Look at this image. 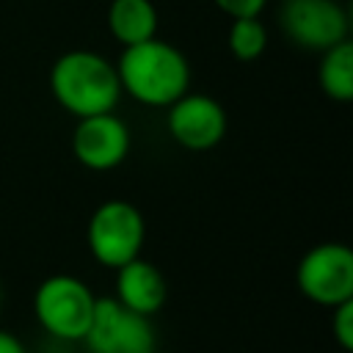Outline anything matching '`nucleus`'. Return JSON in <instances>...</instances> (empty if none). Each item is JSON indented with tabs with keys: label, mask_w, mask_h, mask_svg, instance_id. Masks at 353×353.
<instances>
[{
	"label": "nucleus",
	"mask_w": 353,
	"mask_h": 353,
	"mask_svg": "<svg viewBox=\"0 0 353 353\" xmlns=\"http://www.w3.org/2000/svg\"><path fill=\"white\" fill-rule=\"evenodd\" d=\"M83 342L91 353H154L157 336L146 314L127 309L116 298H97Z\"/></svg>",
	"instance_id": "423d86ee"
},
{
	"label": "nucleus",
	"mask_w": 353,
	"mask_h": 353,
	"mask_svg": "<svg viewBox=\"0 0 353 353\" xmlns=\"http://www.w3.org/2000/svg\"><path fill=\"white\" fill-rule=\"evenodd\" d=\"M116 74L121 94H130L135 102L149 108H168L190 85V66L185 55L157 36L124 47Z\"/></svg>",
	"instance_id": "f257e3e1"
},
{
	"label": "nucleus",
	"mask_w": 353,
	"mask_h": 353,
	"mask_svg": "<svg viewBox=\"0 0 353 353\" xmlns=\"http://www.w3.org/2000/svg\"><path fill=\"white\" fill-rule=\"evenodd\" d=\"M279 22L292 44L314 52L345 41L350 28L347 11L336 0H284Z\"/></svg>",
	"instance_id": "0eeeda50"
},
{
	"label": "nucleus",
	"mask_w": 353,
	"mask_h": 353,
	"mask_svg": "<svg viewBox=\"0 0 353 353\" xmlns=\"http://www.w3.org/2000/svg\"><path fill=\"white\" fill-rule=\"evenodd\" d=\"M334 317H331V331L336 336V342L345 347V350H353V298L334 306L331 309Z\"/></svg>",
	"instance_id": "4468645a"
},
{
	"label": "nucleus",
	"mask_w": 353,
	"mask_h": 353,
	"mask_svg": "<svg viewBox=\"0 0 353 353\" xmlns=\"http://www.w3.org/2000/svg\"><path fill=\"white\" fill-rule=\"evenodd\" d=\"M226 41H229V50L237 61H256L268 47V30L259 22V17L232 19Z\"/></svg>",
	"instance_id": "ddd939ff"
},
{
	"label": "nucleus",
	"mask_w": 353,
	"mask_h": 353,
	"mask_svg": "<svg viewBox=\"0 0 353 353\" xmlns=\"http://www.w3.org/2000/svg\"><path fill=\"white\" fill-rule=\"evenodd\" d=\"M0 301H3V290H0Z\"/></svg>",
	"instance_id": "f3484780"
},
{
	"label": "nucleus",
	"mask_w": 353,
	"mask_h": 353,
	"mask_svg": "<svg viewBox=\"0 0 353 353\" xmlns=\"http://www.w3.org/2000/svg\"><path fill=\"white\" fill-rule=\"evenodd\" d=\"M165 127L179 146L190 152H207L218 146L226 135V110L218 99L207 94L185 91L176 102L168 105Z\"/></svg>",
	"instance_id": "6e6552de"
},
{
	"label": "nucleus",
	"mask_w": 353,
	"mask_h": 353,
	"mask_svg": "<svg viewBox=\"0 0 353 353\" xmlns=\"http://www.w3.org/2000/svg\"><path fill=\"white\" fill-rule=\"evenodd\" d=\"M298 290L317 306H339L353 298V251L345 243L309 248L295 270Z\"/></svg>",
	"instance_id": "39448f33"
},
{
	"label": "nucleus",
	"mask_w": 353,
	"mask_h": 353,
	"mask_svg": "<svg viewBox=\"0 0 353 353\" xmlns=\"http://www.w3.org/2000/svg\"><path fill=\"white\" fill-rule=\"evenodd\" d=\"M55 102L77 119L110 113L121 97L116 63L91 50H69L50 69Z\"/></svg>",
	"instance_id": "f03ea898"
},
{
	"label": "nucleus",
	"mask_w": 353,
	"mask_h": 353,
	"mask_svg": "<svg viewBox=\"0 0 353 353\" xmlns=\"http://www.w3.org/2000/svg\"><path fill=\"white\" fill-rule=\"evenodd\" d=\"M108 30L124 47L152 39L157 33V8H154V3L152 0H110V6H108Z\"/></svg>",
	"instance_id": "9b49d317"
},
{
	"label": "nucleus",
	"mask_w": 353,
	"mask_h": 353,
	"mask_svg": "<svg viewBox=\"0 0 353 353\" xmlns=\"http://www.w3.org/2000/svg\"><path fill=\"white\" fill-rule=\"evenodd\" d=\"M0 353H28V350H25V345L11 331H3L0 328Z\"/></svg>",
	"instance_id": "dca6fc26"
},
{
	"label": "nucleus",
	"mask_w": 353,
	"mask_h": 353,
	"mask_svg": "<svg viewBox=\"0 0 353 353\" xmlns=\"http://www.w3.org/2000/svg\"><path fill=\"white\" fill-rule=\"evenodd\" d=\"M72 152L80 165L91 171H110L130 154V130L113 110L77 119L72 132Z\"/></svg>",
	"instance_id": "1a4fd4ad"
},
{
	"label": "nucleus",
	"mask_w": 353,
	"mask_h": 353,
	"mask_svg": "<svg viewBox=\"0 0 353 353\" xmlns=\"http://www.w3.org/2000/svg\"><path fill=\"white\" fill-rule=\"evenodd\" d=\"M143 237H146L143 215L135 204L124 199L102 201L88 218V229H85L91 256L99 265L113 268V270L141 256Z\"/></svg>",
	"instance_id": "20e7f679"
},
{
	"label": "nucleus",
	"mask_w": 353,
	"mask_h": 353,
	"mask_svg": "<svg viewBox=\"0 0 353 353\" xmlns=\"http://www.w3.org/2000/svg\"><path fill=\"white\" fill-rule=\"evenodd\" d=\"M320 55L323 58L317 69V83L323 94L336 102H350L353 99V41L345 39Z\"/></svg>",
	"instance_id": "f8f14e48"
},
{
	"label": "nucleus",
	"mask_w": 353,
	"mask_h": 353,
	"mask_svg": "<svg viewBox=\"0 0 353 353\" xmlns=\"http://www.w3.org/2000/svg\"><path fill=\"white\" fill-rule=\"evenodd\" d=\"M116 273H119L116 276V301L119 303H124L127 309L146 314V317H152L154 312L163 309L165 279L152 262L135 256L127 265L116 268Z\"/></svg>",
	"instance_id": "9d476101"
},
{
	"label": "nucleus",
	"mask_w": 353,
	"mask_h": 353,
	"mask_svg": "<svg viewBox=\"0 0 353 353\" xmlns=\"http://www.w3.org/2000/svg\"><path fill=\"white\" fill-rule=\"evenodd\" d=\"M97 295L85 281L69 273H55L36 287L33 314L39 325L63 342H83L91 317H94Z\"/></svg>",
	"instance_id": "7ed1b4c3"
},
{
	"label": "nucleus",
	"mask_w": 353,
	"mask_h": 353,
	"mask_svg": "<svg viewBox=\"0 0 353 353\" xmlns=\"http://www.w3.org/2000/svg\"><path fill=\"white\" fill-rule=\"evenodd\" d=\"M229 19H243V17H259L268 0H212Z\"/></svg>",
	"instance_id": "2eb2a0df"
}]
</instances>
